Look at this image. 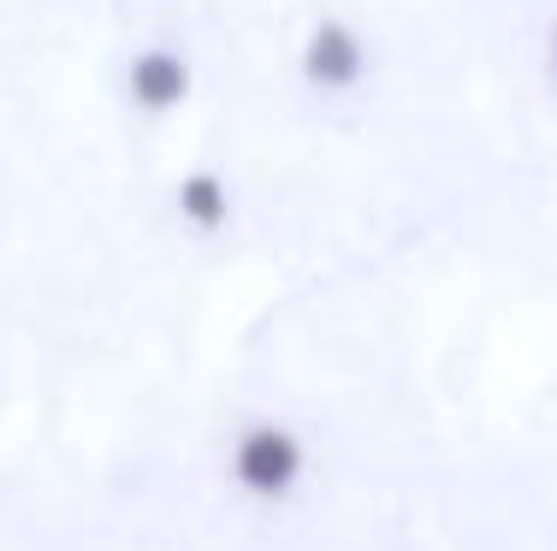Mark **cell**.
Here are the masks:
<instances>
[{
  "label": "cell",
  "mask_w": 557,
  "mask_h": 551,
  "mask_svg": "<svg viewBox=\"0 0 557 551\" xmlns=\"http://www.w3.org/2000/svg\"><path fill=\"white\" fill-rule=\"evenodd\" d=\"M309 439L278 415H249L244 427H232L220 456L225 492H237L249 510H285L297 504V492L309 487Z\"/></svg>",
  "instance_id": "cell-1"
},
{
  "label": "cell",
  "mask_w": 557,
  "mask_h": 551,
  "mask_svg": "<svg viewBox=\"0 0 557 551\" xmlns=\"http://www.w3.org/2000/svg\"><path fill=\"white\" fill-rule=\"evenodd\" d=\"M374 65H380L374 36L344 12H314L302 24L297 48H290V72L314 101H356L374 84Z\"/></svg>",
  "instance_id": "cell-2"
},
{
  "label": "cell",
  "mask_w": 557,
  "mask_h": 551,
  "mask_svg": "<svg viewBox=\"0 0 557 551\" xmlns=\"http://www.w3.org/2000/svg\"><path fill=\"white\" fill-rule=\"evenodd\" d=\"M119 96H125V108L143 113V120H172V113H184L196 96V65L178 42H143L125 54V65H119Z\"/></svg>",
  "instance_id": "cell-3"
},
{
  "label": "cell",
  "mask_w": 557,
  "mask_h": 551,
  "mask_svg": "<svg viewBox=\"0 0 557 551\" xmlns=\"http://www.w3.org/2000/svg\"><path fill=\"white\" fill-rule=\"evenodd\" d=\"M540 77H546V96L557 101V0L546 12V30H540Z\"/></svg>",
  "instance_id": "cell-5"
},
{
  "label": "cell",
  "mask_w": 557,
  "mask_h": 551,
  "mask_svg": "<svg viewBox=\"0 0 557 551\" xmlns=\"http://www.w3.org/2000/svg\"><path fill=\"white\" fill-rule=\"evenodd\" d=\"M166 208L196 243H214L237 226V184L225 178L220 166H184V173L166 184Z\"/></svg>",
  "instance_id": "cell-4"
}]
</instances>
